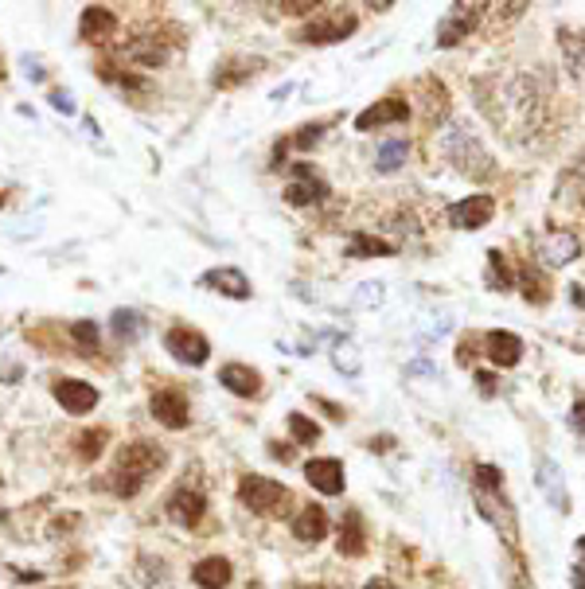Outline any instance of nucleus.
Listing matches in <instances>:
<instances>
[{
    "instance_id": "1",
    "label": "nucleus",
    "mask_w": 585,
    "mask_h": 589,
    "mask_svg": "<svg viewBox=\"0 0 585 589\" xmlns=\"http://www.w3.org/2000/svg\"><path fill=\"white\" fill-rule=\"evenodd\" d=\"M441 153H445V160H449L452 168L464 172V176H473V180H492V176H495L492 153L484 149V141L468 129V122H449L441 129Z\"/></svg>"
},
{
    "instance_id": "2",
    "label": "nucleus",
    "mask_w": 585,
    "mask_h": 589,
    "mask_svg": "<svg viewBox=\"0 0 585 589\" xmlns=\"http://www.w3.org/2000/svg\"><path fill=\"white\" fill-rule=\"evenodd\" d=\"M359 27L356 20V12H347V8H324L320 5V12H313V20L301 27L297 39L301 43H340L347 39L351 32Z\"/></svg>"
},
{
    "instance_id": "3",
    "label": "nucleus",
    "mask_w": 585,
    "mask_h": 589,
    "mask_svg": "<svg viewBox=\"0 0 585 589\" xmlns=\"http://www.w3.org/2000/svg\"><path fill=\"white\" fill-rule=\"evenodd\" d=\"M473 496H476V508H480V515L500 531V539L507 542L511 551H516V542H519V523H516V508L507 504L504 499V488L500 492H488V488H473Z\"/></svg>"
},
{
    "instance_id": "4",
    "label": "nucleus",
    "mask_w": 585,
    "mask_h": 589,
    "mask_svg": "<svg viewBox=\"0 0 585 589\" xmlns=\"http://www.w3.org/2000/svg\"><path fill=\"white\" fill-rule=\"evenodd\" d=\"M239 499L250 511H258V515H270V511H277L289 499V492H285V484H277V480H270V477H242L239 480Z\"/></svg>"
},
{
    "instance_id": "5",
    "label": "nucleus",
    "mask_w": 585,
    "mask_h": 589,
    "mask_svg": "<svg viewBox=\"0 0 585 589\" xmlns=\"http://www.w3.org/2000/svg\"><path fill=\"white\" fill-rule=\"evenodd\" d=\"M488 5H449L445 20L437 24V48H457L461 39H468V32L480 24V12Z\"/></svg>"
},
{
    "instance_id": "6",
    "label": "nucleus",
    "mask_w": 585,
    "mask_h": 589,
    "mask_svg": "<svg viewBox=\"0 0 585 589\" xmlns=\"http://www.w3.org/2000/svg\"><path fill=\"white\" fill-rule=\"evenodd\" d=\"M165 348L172 351V359H180V363H187V367H203V363L211 359L207 336L196 332V328H168Z\"/></svg>"
},
{
    "instance_id": "7",
    "label": "nucleus",
    "mask_w": 585,
    "mask_h": 589,
    "mask_svg": "<svg viewBox=\"0 0 585 589\" xmlns=\"http://www.w3.org/2000/svg\"><path fill=\"white\" fill-rule=\"evenodd\" d=\"M51 394L67 414H90V410L98 406V387L86 379H55Z\"/></svg>"
},
{
    "instance_id": "8",
    "label": "nucleus",
    "mask_w": 585,
    "mask_h": 589,
    "mask_svg": "<svg viewBox=\"0 0 585 589\" xmlns=\"http://www.w3.org/2000/svg\"><path fill=\"white\" fill-rule=\"evenodd\" d=\"M492 215H495V199L492 196H468V199H461V203H452L449 208V227L480 230V227L492 223Z\"/></svg>"
},
{
    "instance_id": "9",
    "label": "nucleus",
    "mask_w": 585,
    "mask_h": 589,
    "mask_svg": "<svg viewBox=\"0 0 585 589\" xmlns=\"http://www.w3.org/2000/svg\"><path fill=\"white\" fill-rule=\"evenodd\" d=\"M165 461H168L165 449L153 445V441H133V445H125L117 453V468H129V473H137L141 480H149Z\"/></svg>"
},
{
    "instance_id": "10",
    "label": "nucleus",
    "mask_w": 585,
    "mask_h": 589,
    "mask_svg": "<svg viewBox=\"0 0 585 589\" xmlns=\"http://www.w3.org/2000/svg\"><path fill=\"white\" fill-rule=\"evenodd\" d=\"M581 254V242L574 230H550L538 239V262L543 266H569Z\"/></svg>"
},
{
    "instance_id": "11",
    "label": "nucleus",
    "mask_w": 585,
    "mask_h": 589,
    "mask_svg": "<svg viewBox=\"0 0 585 589\" xmlns=\"http://www.w3.org/2000/svg\"><path fill=\"white\" fill-rule=\"evenodd\" d=\"M304 480L313 484L316 492H324V496H340L344 492V461H335V456H313L309 465H304Z\"/></svg>"
},
{
    "instance_id": "12",
    "label": "nucleus",
    "mask_w": 585,
    "mask_h": 589,
    "mask_svg": "<svg viewBox=\"0 0 585 589\" xmlns=\"http://www.w3.org/2000/svg\"><path fill=\"white\" fill-rule=\"evenodd\" d=\"M406 117H410L406 98H383L356 117V129L359 134H371V129H383V125H399V122H406Z\"/></svg>"
},
{
    "instance_id": "13",
    "label": "nucleus",
    "mask_w": 585,
    "mask_h": 589,
    "mask_svg": "<svg viewBox=\"0 0 585 589\" xmlns=\"http://www.w3.org/2000/svg\"><path fill=\"white\" fill-rule=\"evenodd\" d=\"M149 410H153V418L165 425V430H184L187 418H192V410H187V399H184L180 391H156L153 402H149Z\"/></svg>"
},
{
    "instance_id": "14",
    "label": "nucleus",
    "mask_w": 585,
    "mask_h": 589,
    "mask_svg": "<svg viewBox=\"0 0 585 589\" xmlns=\"http://www.w3.org/2000/svg\"><path fill=\"white\" fill-rule=\"evenodd\" d=\"M199 285H207L215 293H223V297L230 301H250V277H246L242 270H234V266H223V270H207L199 277Z\"/></svg>"
},
{
    "instance_id": "15",
    "label": "nucleus",
    "mask_w": 585,
    "mask_h": 589,
    "mask_svg": "<svg viewBox=\"0 0 585 589\" xmlns=\"http://www.w3.org/2000/svg\"><path fill=\"white\" fill-rule=\"evenodd\" d=\"M165 511L176 527H196L203 519V511H207V499H203V492H196V488H180L165 504Z\"/></svg>"
},
{
    "instance_id": "16",
    "label": "nucleus",
    "mask_w": 585,
    "mask_h": 589,
    "mask_svg": "<svg viewBox=\"0 0 585 589\" xmlns=\"http://www.w3.org/2000/svg\"><path fill=\"white\" fill-rule=\"evenodd\" d=\"M79 36L86 43H110L117 36V16L106 5H90L82 8V20H79Z\"/></svg>"
},
{
    "instance_id": "17",
    "label": "nucleus",
    "mask_w": 585,
    "mask_h": 589,
    "mask_svg": "<svg viewBox=\"0 0 585 589\" xmlns=\"http://www.w3.org/2000/svg\"><path fill=\"white\" fill-rule=\"evenodd\" d=\"M535 484L543 488V496L550 499L554 508H558L562 515L569 511V492H566V480H562V468L550 461V456H538V477H535Z\"/></svg>"
},
{
    "instance_id": "18",
    "label": "nucleus",
    "mask_w": 585,
    "mask_h": 589,
    "mask_svg": "<svg viewBox=\"0 0 585 589\" xmlns=\"http://www.w3.org/2000/svg\"><path fill=\"white\" fill-rule=\"evenodd\" d=\"M218 382H223L230 394H239V399H254V394L261 391V375L254 371V367H246V363L218 367Z\"/></svg>"
},
{
    "instance_id": "19",
    "label": "nucleus",
    "mask_w": 585,
    "mask_h": 589,
    "mask_svg": "<svg viewBox=\"0 0 585 589\" xmlns=\"http://www.w3.org/2000/svg\"><path fill=\"white\" fill-rule=\"evenodd\" d=\"M484 351L495 367H516L523 359V340L516 332H488L484 336Z\"/></svg>"
},
{
    "instance_id": "20",
    "label": "nucleus",
    "mask_w": 585,
    "mask_h": 589,
    "mask_svg": "<svg viewBox=\"0 0 585 589\" xmlns=\"http://www.w3.org/2000/svg\"><path fill=\"white\" fill-rule=\"evenodd\" d=\"M328 535V515H324V508H316V504H309V508H301V515L292 519V539H301V542H316Z\"/></svg>"
},
{
    "instance_id": "21",
    "label": "nucleus",
    "mask_w": 585,
    "mask_h": 589,
    "mask_svg": "<svg viewBox=\"0 0 585 589\" xmlns=\"http://www.w3.org/2000/svg\"><path fill=\"white\" fill-rule=\"evenodd\" d=\"M363 551H367V527H363V515L359 511H344V519H340V554L359 558Z\"/></svg>"
},
{
    "instance_id": "22",
    "label": "nucleus",
    "mask_w": 585,
    "mask_h": 589,
    "mask_svg": "<svg viewBox=\"0 0 585 589\" xmlns=\"http://www.w3.org/2000/svg\"><path fill=\"white\" fill-rule=\"evenodd\" d=\"M230 562L227 558H218V554H211V558H203V562L192 570V582L199 585V589H227L230 585Z\"/></svg>"
},
{
    "instance_id": "23",
    "label": "nucleus",
    "mask_w": 585,
    "mask_h": 589,
    "mask_svg": "<svg viewBox=\"0 0 585 589\" xmlns=\"http://www.w3.org/2000/svg\"><path fill=\"white\" fill-rule=\"evenodd\" d=\"M297 172H301V180H297V184H289V187H285V199L292 203V208H309V203H320V199H324V196H328V187H324V184H320V180H316V176H313L309 168H304V165H301Z\"/></svg>"
},
{
    "instance_id": "24",
    "label": "nucleus",
    "mask_w": 585,
    "mask_h": 589,
    "mask_svg": "<svg viewBox=\"0 0 585 589\" xmlns=\"http://www.w3.org/2000/svg\"><path fill=\"white\" fill-rule=\"evenodd\" d=\"M125 55L133 59V63L149 67V70L168 63V48H165V43H156L153 36H141V39H133V43H129V48H125Z\"/></svg>"
},
{
    "instance_id": "25",
    "label": "nucleus",
    "mask_w": 585,
    "mask_h": 589,
    "mask_svg": "<svg viewBox=\"0 0 585 589\" xmlns=\"http://www.w3.org/2000/svg\"><path fill=\"white\" fill-rule=\"evenodd\" d=\"M488 285L495 293H507L511 285H516V270H511L504 250H488Z\"/></svg>"
},
{
    "instance_id": "26",
    "label": "nucleus",
    "mask_w": 585,
    "mask_h": 589,
    "mask_svg": "<svg viewBox=\"0 0 585 589\" xmlns=\"http://www.w3.org/2000/svg\"><path fill=\"white\" fill-rule=\"evenodd\" d=\"M558 48L566 55V67L581 79L585 75V36H578V32H558Z\"/></svg>"
},
{
    "instance_id": "27",
    "label": "nucleus",
    "mask_w": 585,
    "mask_h": 589,
    "mask_svg": "<svg viewBox=\"0 0 585 589\" xmlns=\"http://www.w3.org/2000/svg\"><path fill=\"white\" fill-rule=\"evenodd\" d=\"M332 363H335V371H344L347 379H356L363 371V356H359V348L351 340H340L332 348Z\"/></svg>"
},
{
    "instance_id": "28",
    "label": "nucleus",
    "mask_w": 585,
    "mask_h": 589,
    "mask_svg": "<svg viewBox=\"0 0 585 589\" xmlns=\"http://www.w3.org/2000/svg\"><path fill=\"white\" fill-rule=\"evenodd\" d=\"M523 297L531 305H547L550 301V285H547V273L538 266H526L523 270Z\"/></svg>"
},
{
    "instance_id": "29",
    "label": "nucleus",
    "mask_w": 585,
    "mask_h": 589,
    "mask_svg": "<svg viewBox=\"0 0 585 589\" xmlns=\"http://www.w3.org/2000/svg\"><path fill=\"white\" fill-rule=\"evenodd\" d=\"M394 242L387 239H375V234H363L356 230V239H351V258H375V254H394Z\"/></svg>"
},
{
    "instance_id": "30",
    "label": "nucleus",
    "mask_w": 585,
    "mask_h": 589,
    "mask_svg": "<svg viewBox=\"0 0 585 589\" xmlns=\"http://www.w3.org/2000/svg\"><path fill=\"white\" fill-rule=\"evenodd\" d=\"M410 156V141H387L383 149H378V172H399Z\"/></svg>"
},
{
    "instance_id": "31",
    "label": "nucleus",
    "mask_w": 585,
    "mask_h": 589,
    "mask_svg": "<svg viewBox=\"0 0 585 589\" xmlns=\"http://www.w3.org/2000/svg\"><path fill=\"white\" fill-rule=\"evenodd\" d=\"M289 437L297 441V445H313V441H320V425L309 422L304 414H289Z\"/></svg>"
},
{
    "instance_id": "32",
    "label": "nucleus",
    "mask_w": 585,
    "mask_h": 589,
    "mask_svg": "<svg viewBox=\"0 0 585 589\" xmlns=\"http://www.w3.org/2000/svg\"><path fill=\"white\" fill-rule=\"evenodd\" d=\"M113 332L122 336V340H137V336L144 332V320L137 313H125V308H117V313H113Z\"/></svg>"
},
{
    "instance_id": "33",
    "label": "nucleus",
    "mask_w": 585,
    "mask_h": 589,
    "mask_svg": "<svg viewBox=\"0 0 585 589\" xmlns=\"http://www.w3.org/2000/svg\"><path fill=\"white\" fill-rule=\"evenodd\" d=\"M110 477H113V492H117V496H125V499H129V496H137V492L144 488V480H141L137 473H129V468H117V465H113V473H110Z\"/></svg>"
},
{
    "instance_id": "34",
    "label": "nucleus",
    "mask_w": 585,
    "mask_h": 589,
    "mask_svg": "<svg viewBox=\"0 0 585 589\" xmlns=\"http://www.w3.org/2000/svg\"><path fill=\"white\" fill-rule=\"evenodd\" d=\"M106 430H86L82 437H79V456L82 461H94V456H101V449H106Z\"/></svg>"
},
{
    "instance_id": "35",
    "label": "nucleus",
    "mask_w": 585,
    "mask_h": 589,
    "mask_svg": "<svg viewBox=\"0 0 585 589\" xmlns=\"http://www.w3.org/2000/svg\"><path fill=\"white\" fill-rule=\"evenodd\" d=\"M70 340H75L82 351H94L98 348V324L94 320H75L70 324Z\"/></svg>"
},
{
    "instance_id": "36",
    "label": "nucleus",
    "mask_w": 585,
    "mask_h": 589,
    "mask_svg": "<svg viewBox=\"0 0 585 589\" xmlns=\"http://www.w3.org/2000/svg\"><path fill=\"white\" fill-rule=\"evenodd\" d=\"M254 67H261L258 59L250 63V59H239V63H227L223 70H230V75H223V79H215V86H239L242 79H250L254 75Z\"/></svg>"
},
{
    "instance_id": "37",
    "label": "nucleus",
    "mask_w": 585,
    "mask_h": 589,
    "mask_svg": "<svg viewBox=\"0 0 585 589\" xmlns=\"http://www.w3.org/2000/svg\"><path fill=\"white\" fill-rule=\"evenodd\" d=\"M473 488H488V492H500V488H504V473H500V468H495V465H476Z\"/></svg>"
},
{
    "instance_id": "38",
    "label": "nucleus",
    "mask_w": 585,
    "mask_h": 589,
    "mask_svg": "<svg viewBox=\"0 0 585 589\" xmlns=\"http://www.w3.org/2000/svg\"><path fill=\"white\" fill-rule=\"evenodd\" d=\"M320 134H324V122L304 125V129H297V137H292V145H297V149H309V145H316V141H320Z\"/></svg>"
},
{
    "instance_id": "39",
    "label": "nucleus",
    "mask_w": 585,
    "mask_h": 589,
    "mask_svg": "<svg viewBox=\"0 0 585 589\" xmlns=\"http://www.w3.org/2000/svg\"><path fill=\"white\" fill-rule=\"evenodd\" d=\"M273 8H282L285 16H304V12L320 8V0H282V5H273Z\"/></svg>"
},
{
    "instance_id": "40",
    "label": "nucleus",
    "mask_w": 585,
    "mask_h": 589,
    "mask_svg": "<svg viewBox=\"0 0 585 589\" xmlns=\"http://www.w3.org/2000/svg\"><path fill=\"white\" fill-rule=\"evenodd\" d=\"M359 305H378L383 301V285L378 282H367V285H359V297H356Z\"/></svg>"
},
{
    "instance_id": "41",
    "label": "nucleus",
    "mask_w": 585,
    "mask_h": 589,
    "mask_svg": "<svg viewBox=\"0 0 585 589\" xmlns=\"http://www.w3.org/2000/svg\"><path fill=\"white\" fill-rule=\"evenodd\" d=\"M569 425H574L578 434H585V394H581L574 406H569Z\"/></svg>"
},
{
    "instance_id": "42",
    "label": "nucleus",
    "mask_w": 585,
    "mask_h": 589,
    "mask_svg": "<svg viewBox=\"0 0 585 589\" xmlns=\"http://www.w3.org/2000/svg\"><path fill=\"white\" fill-rule=\"evenodd\" d=\"M473 359H476V340L468 336V340H461V348H457V363H461V367H468Z\"/></svg>"
},
{
    "instance_id": "43",
    "label": "nucleus",
    "mask_w": 585,
    "mask_h": 589,
    "mask_svg": "<svg viewBox=\"0 0 585 589\" xmlns=\"http://www.w3.org/2000/svg\"><path fill=\"white\" fill-rule=\"evenodd\" d=\"M51 106L63 110V113H75V102H70V94H51Z\"/></svg>"
},
{
    "instance_id": "44",
    "label": "nucleus",
    "mask_w": 585,
    "mask_h": 589,
    "mask_svg": "<svg viewBox=\"0 0 585 589\" xmlns=\"http://www.w3.org/2000/svg\"><path fill=\"white\" fill-rule=\"evenodd\" d=\"M569 585H574V589H585V558H581L574 570H569Z\"/></svg>"
},
{
    "instance_id": "45",
    "label": "nucleus",
    "mask_w": 585,
    "mask_h": 589,
    "mask_svg": "<svg viewBox=\"0 0 585 589\" xmlns=\"http://www.w3.org/2000/svg\"><path fill=\"white\" fill-rule=\"evenodd\" d=\"M476 382H480V394H495V379L492 375H476Z\"/></svg>"
},
{
    "instance_id": "46",
    "label": "nucleus",
    "mask_w": 585,
    "mask_h": 589,
    "mask_svg": "<svg viewBox=\"0 0 585 589\" xmlns=\"http://www.w3.org/2000/svg\"><path fill=\"white\" fill-rule=\"evenodd\" d=\"M363 589H394L387 578H375V582H367V585H363Z\"/></svg>"
},
{
    "instance_id": "47",
    "label": "nucleus",
    "mask_w": 585,
    "mask_h": 589,
    "mask_svg": "<svg viewBox=\"0 0 585 589\" xmlns=\"http://www.w3.org/2000/svg\"><path fill=\"white\" fill-rule=\"evenodd\" d=\"M578 547H581V551H585V535H581V539H578Z\"/></svg>"
},
{
    "instance_id": "48",
    "label": "nucleus",
    "mask_w": 585,
    "mask_h": 589,
    "mask_svg": "<svg viewBox=\"0 0 585 589\" xmlns=\"http://www.w3.org/2000/svg\"><path fill=\"white\" fill-rule=\"evenodd\" d=\"M313 589H324V585H313Z\"/></svg>"
}]
</instances>
